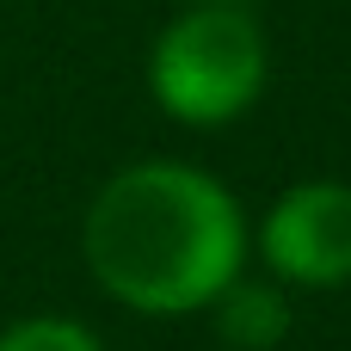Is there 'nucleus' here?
<instances>
[{
	"label": "nucleus",
	"instance_id": "obj_1",
	"mask_svg": "<svg viewBox=\"0 0 351 351\" xmlns=\"http://www.w3.org/2000/svg\"><path fill=\"white\" fill-rule=\"evenodd\" d=\"M93 284L136 315L210 308L253 253L241 197L185 160H130L99 185L80 222Z\"/></svg>",
	"mask_w": 351,
	"mask_h": 351
},
{
	"label": "nucleus",
	"instance_id": "obj_2",
	"mask_svg": "<svg viewBox=\"0 0 351 351\" xmlns=\"http://www.w3.org/2000/svg\"><path fill=\"white\" fill-rule=\"evenodd\" d=\"M271 43L241 0H185L148 49V93L173 123L222 130L259 105Z\"/></svg>",
	"mask_w": 351,
	"mask_h": 351
},
{
	"label": "nucleus",
	"instance_id": "obj_3",
	"mask_svg": "<svg viewBox=\"0 0 351 351\" xmlns=\"http://www.w3.org/2000/svg\"><path fill=\"white\" fill-rule=\"evenodd\" d=\"M253 247H259L265 271L290 290L351 284V185L346 179H296L265 210Z\"/></svg>",
	"mask_w": 351,
	"mask_h": 351
},
{
	"label": "nucleus",
	"instance_id": "obj_4",
	"mask_svg": "<svg viewBox=\"0 0 351 351\" xmlns=\"http://www.w3.org/2000/svg\"><path fill=\"white\" fill-rule=\"evenodd\" d=\"M210 308H216V327H222V339L234 351H271L290 333V302H284V290H271V284L234 278Z\"/></svg>",
	"mask_w": 351,
	"mask_h": 351
},
{
	"label": "nucleus",
	"instance_id": "obj_5",
	"mask_svg": "<svg viewBox=\"0 0 351 351\" xmlns=\"http://www.w3.org/2000/svg\"><path fill=\"white\" fill-rule=\"evenodd\" d=\"M0 351H105L93 327L68 321V315H25L0 333Z\"/></svg>",
	"mask_w": 351,
	"mask_h": 351
}]
</instances>
